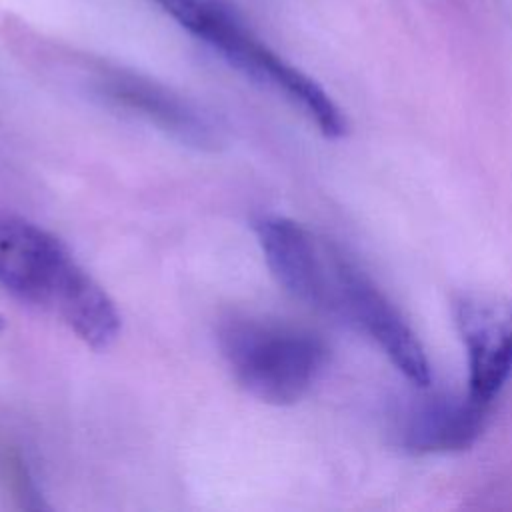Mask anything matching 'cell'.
I'll return each instance as SVG.
<instances>
[{
  "mask_svg": "<svg viewBox=\"0 0 512 512\" xmlns=\"http://www.w3.org/2000/svg\"><path fill=\"white\" fill-rule=\"evenodd\" d=\"M0 484L24 510H46L42 490L36 484V478L22 454L20 446L8 438H0Z\"/></svg>",
  "mask_w": 512,
  "mask_h": 512,
  "instance_id": "9",
  "label": "cell"
},
{
  "mask_svg": "<svg viewBox=\"0 0 512 512\" xmlns=\"http://www.w3.org/2000/svg\"><path fill=\"white\" fill-rule=\"evenodd\" d=\"M254 234L278 284L300 302L326 310L340 254L302 224L276 214L256 218Z\"/></svg>",
  "mask_w": 512,
  "mask_h": 512,
  "instance_id": "6",
  "label": "cell"
},
{
  "mask_svg": "<svg viewBox=\"0 0 512 512\" xmlns=\"http://www.w3.org/2000/svg\"><path fill=\"white\" fill-rule=\"evenodd\" d=\"M0 286L22 302L54 312L92 350L120 334V312L108 292L42 226L0 212Z\"/></svg>",
  "mask_w": 512,
  "mask_h": 512,
  "instance_id": "1",
  "label": "cell"
},
{
  "mask_svg": "<svg viewBox=\"0 0 512 512\" xmlns=\"http://www.w3.org/2000/svg\"><path fill=\"white\" fill-rule=\"evenodd\" d=\"M218 340L238 386L272 406L300 402L328 364V348L316 334L286 324L230 320Z\"/></svg>",
  "mask_w": 512,
  "mask_h": 512,
  "instance_id": "3",
  "label": "cell"
},
{
  "mask_svg": "<svg viewBox=\"0 0 512 512\" xmlns=\"http://www.w3.org/2000/svg\"><path fill=\"white\" fill-rule=\"evenodd\" d=\"M186 32L218 52L228 64L284 94L320 132H334L344 112L308 74L264 44L234 0H154Z\"/></svg>",
  "mask_w": 512,
  "mask_h": 512,
  "instance_id": "2",
  "label": "cell"
},
{
  "mask_svg": "<svg viewBox=\"0 0 512 512\" xmlns=\"http://www.w3.org/2000/svg\"><path fill=\"white\" fill-rule=\"evenodd\" d=\"M98 86L108 100L142 116L186 146L212 150L220 144L218 130L198 108L148 78L110 70L100 76Z\"/></svg>",
  "mask_w": 512,
  "mask_h": 512,
  "instance_id": "8",
  "label": "cell"
},
{
  "mask_svg": "<svg viewBox=\"0 0 512 512\" xmlns=\"http://www.w3.org/2000/svg\"><path fill=\"white\" fill-rule=\"evenodd\" d=\"M488 410L468 392L418 396L404 408L396 434L414 454L460 452L480 438Z\"/></svg>",
  "mask_w": 512,
  "mask_h": 512,
  "instance_id": "7",
  "label": "cell"
},
{
  "mask_svg": "<svg viewBox=\"0 0 512 512\" xmlns=\"http://www.w3.org/2000/svg\"><path fill=\"white\" fill-rule=\"evenodd\" d=\"M454 322L466 350L468 394L492 406L512 380V300L484 290L454 300Z\"/></svg>",
  "mask_w": 512,
  "mask_h": 512,
  "instance_id": "4",
  "label": "cell"
},
{
  "mask_svg": "<svg viewBox=\"0 0 512 512\" xmlns=\"http://www.w3.org/2000/svg\"><path fill=\"white\" fill-rule=\"evenodd\" d=\"M4 328V318H2V314H0V330Z\"/></svg>",
  "mask_w": 512,
  "mask_h": 512,
  "instance_id": "10",
  "label": "cell"
},
{
  "mask_svg": "<svg viewBox=\"0 0 512 512\" xmlns=\"http://www.w3.org/2000/svg\"><path fill=\"white\" fill-rule=\"evenodd\" d=\"M338 284L330 312L366 332L414 386L428 388L426 352L394 304L350 260H344Z\"/></svg>",
  "mask_w": 512,
  "mask_h": 512,
  "instance_id": "5",
  "label": "cell"
}]
</instances>
